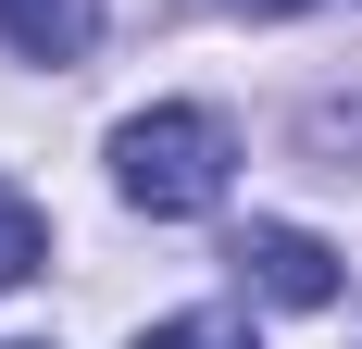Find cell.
<instances>
[{"label":"cell","instance_id":"cell-1","mask_svg":"<svg viewBox=\"0 0 362 349\" xmlns=\"http://www.w3.org/2000/svg\"><path fill=\"white\" fill-rule=\"evenodd\" d=\"M225 174H238V138H225V112H200V100H163V112H125V125H112V187H125V212H150V225L213 212Z\"/></svg>","mask_w":362,"mask_h":349},{"label":"cell","instance_id":"cell-2","mask_svg":"<svg viewBox=\"0 0 362 349\" xmlns=\"http://www.w3.org/2000/svg\"><path fill=\"white\" fill-rule=\"evenodd\" d=\"M238 275H250L275 312H325L337 300V249L313 237V225H250V237H238Z\"/></svg>","mask_w":362,"mask_h":349},{"label":"cell","instance_id":"cell-3","mask_svg":"<svg viewBox=\"0 0 362 349\" xmlns=\"http://www.w3.org/2000/svg\"><path fill=\"white\" fill-rule=\"evenodd\" d=\"M0 37H13L25 63H75V50L100 37V0H0Z\"/></svg>","mask_w":362,"mask_h":349},{"label":"cell","instance_id":"cell-4","mask_svg":"<svg viewBox=\"0 0 362 349\" xmlns=\"http://www.w3.org/2000/svg\"><path fill=\"white\" fill-rule=\"evenodd\" d=\"M37 262H50V212H37L25 187H0V287H25Z\"/></svg>","mask_w":362,"mask_h":349},{"label":"cell","instance_id":"cell-5","mask_svg":"<svg viewBox=\"0 0 362 349\" xmlns=\"http://www.w3.org/2000/svg\"><path fill=\"white\" fill-rule=\"evenodd\" d=\"M138 349H250V324H238V312H163Z\"/></svg>","mask_w":362,"mask_h":349},{"label":"cell","instance_id":"cell-6","mask_svg":"<svg viewBox=\"0 0 362 349\" xmlns=\"http://www.w3.org/2000/svg\"><path fill=\"white\" fill-rule=\"evenodd\" d=\"M225 13H313V0H225Z\"/></svg>","mask_w":362,"mask_h":349}]
</instances>
